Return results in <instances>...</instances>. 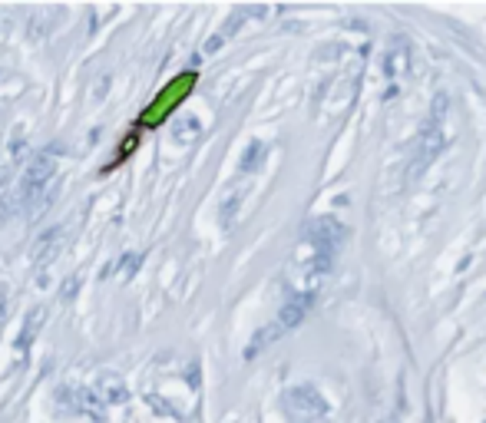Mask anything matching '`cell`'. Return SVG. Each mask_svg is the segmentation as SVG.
<instances>
[{"label": "cell", "mask_w": 486, "mask_h": 423, "mask_svg": "<svg viewBox=\"0 0 486 423\" xmlns=\"http://www.w3.org/2000/svg\"><path fill=\"white\" fill-rule=\"evenodd\" d=\"M196 83H199V73H196V70H186V73L172 76V80H169V83L156 93V100L139 112V123L136 126H162L175 112V106H179V103H182L189 93L196 89Z\"/></svg>", "instance_id": "6da1fadb"}, {"label": "cell", "mask_w": 486, "mask_h": 423, "mask_svg": "<svg viewBox=\"0 0 486 423\" xmlns=\"http://www.w3.org/2000/svg\"><path fill=\"white\" fill-rule=\"evenodd\" d=\"M0 314H3V295H0Z\"/></svg>", "instance_id": "5b68a950"}, {"label": "cell", "mask_w": 486, "mask_h": 423, "mask_svg": "<svg viewBox=\"0 0 486 423\" xmlns=\"http://www.w3.org/2000/svg\"><path fill=\"white\" fill-rule=\"evenodd\" d=\"M288 397H291V407H295L301 417H318V413L327 410L324 400L318 397V390H311V387H298V390H291Z\"/></svg>", "instance_id": "277c9868"}, {"label": "cell", "mask_w": 486, "mask_h": 423, "mask_svg": "<svg viewBox=\"0 0 486 423\" xmlns=\"http://www.w3.org/2000/svg\"><path fill=\"white\" fill-rule=\"evenodd\" d=\"M447 116V96H436L434 103V119H430V126L424 129V139H420V149H417V162L411 165V179H417V175L424 172L427 165L436 159V152H440V146H443V133H440V119Z\"/></svg>", "instance_id": "7a4b0ae2"}, {"label": "cell", "mask_w": 486, "mask_h": 423, "mask_svg": "<svg viewBox=\"0 0 486 423\" xmlns=\"http://www.w3.org/2000/svg\"><path fill=\"white\" fill-rule=\"evenodd\" d=\"M311 242L324 251V258H331L334 248L344 242V228H341L334 218H318V222L311 225Z\"/></svg>", "instance_id": "3957f363"}]
</instances>
